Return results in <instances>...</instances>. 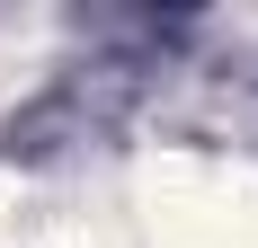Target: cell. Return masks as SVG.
Segmentation results:
<instances>
[{"label":"cell","instance_id":"3957f363","mask_svg":"<svg viewBox=\"0 0 258 248\" xmlns=\"http://www.w3.org/2000/svg\"><path fill=\"white\" fill-rule=\"evenodd\" d=\"M36 248H125V230L107 222V213H53Z\"/></svg>","mask_w":258,"mask_h":248},{"label":"cell","instance_id":"7a4b0ae2","mask_svg":"<svg viewBox=\"0 0 258 248\" xmlns=\"http://www.w3.org/2000/svg\"><path fill=\"white\" fill-rule=\"evenodd\" d=\"M45 71V18H0V106L27 98Z\"/></svg>","mask_w":258,"mask_h":248},{"label":"cell","instance_id":"6da1fadb","mask_svg":"<svg viewBox=\"0 0 258 248\" xmlns=\"http://www.w3.org/2000/svg\"><path fill=\"white\" fill-rule=\"evenodd\" d=\"M134 222L152 248H258V169L160 151L134 169Z\"/></svg>","mask_w":258,"mask_h":248}]
</instances>
